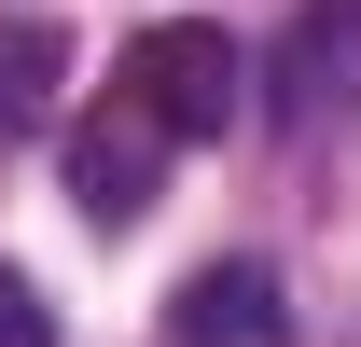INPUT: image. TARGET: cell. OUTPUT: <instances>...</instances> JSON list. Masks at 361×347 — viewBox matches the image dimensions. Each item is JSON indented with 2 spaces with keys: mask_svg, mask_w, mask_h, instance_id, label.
<instances>
[{
  "mask_svg": "<svg viewBox=\"0 0 361 347\" xmlns=\"http://www.w3.org/2000/svg\"><path fill=\"white\" fill-rule=\"evenodd\" d=\"M0 347H56V305L28 292V278H14V264H0Z\"/></svg>",
  "mask_w": 361,
  "mask_h": 347,
  "instance_id": "obj_5",
  "label": "cell"
},
{
  "mask_svg": "<svg viewBox=\"0 0 361 347\" xmlns=\"http://www.w3.org/2000/svg\"><path fill=\"white\" fill-rule=\"evenodd\" d=\"M56 28H14V56H0V126H42V84H56Z\"/></svg>",
  "mask_w": 361,
  "mask_h": 347,
  "instance_id": "obj_4",
  "label": "cell"
},
{
  "mask_svg": "<svg viewBox=\"0 0 361 347\" xmlns=\"http://www.w3.org/2000/svg\"><path fill=\"white\" fill-rule=\"evenodd\" d=\"M153 167H167V126L139 97H111L97 126H70V209L84 222H139L153 209Z\"/></svg>",
  "mask_w": 361,
  "mask_h": 347,
  "instance_id": "obj_2",
  "label": "cell"
},
{
  "mask_svg": "<svg viewBox=\"0 0 361 347\" xmlns=\"http://www.w3.org/2000/svg\"><path fill=\"white\" fill-rule=\"evenodd\" d=\"M278 334H292V305L264 264H195L167 292V347H278Z\"/></svg>",
  "mask_w": 361,
  "mask_h": 347,
  "instance_id": "obj_3",
  "label": "cell"
},
{
  "mask_svg": "<svg viewBox=\"0 0 361 347\" xmlns=\"http://www.w3.org/2000/svg\"><path fill=\"white\" fill-rule=\"evenodd\" d=\"M126 97L167 139H223L236 126V42L209 28V14H153V28L126 42Z\"/></svg>",
  "mask_w": 361,
  "mask_h": 347,
  "instance_id": "obj_1",
  "label": "cell"
}]
</instances>
